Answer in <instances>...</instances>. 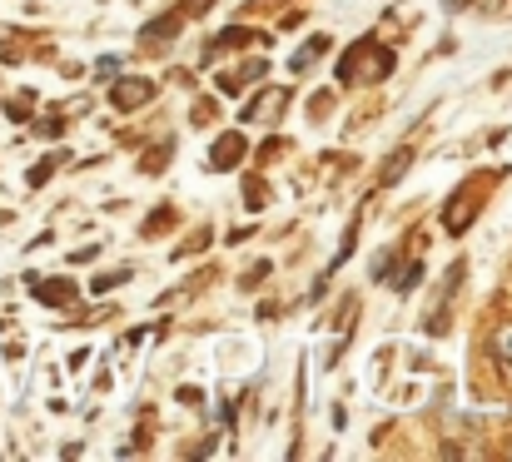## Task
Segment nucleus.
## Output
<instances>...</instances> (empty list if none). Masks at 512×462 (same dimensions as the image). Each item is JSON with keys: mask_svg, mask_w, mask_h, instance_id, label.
Returning a JSON list of instances; mask_svg holds the SVG:
<instances>
[{"mask_svg": "<svg viewBox=\"0 0 512 462\" xmlns=\"http://www.w3.org/2000/svg\"><path fill=\"white\" fill-rule=\"evenodd\" d=\"M393 70V50H383L373 35H363V40H353L348 50H343L339 60V80L343 85H363V80H383Z\"/></svg>", "mask_w": 512, "mask_h": 462, "instance_id": "f257e3e1", "label": "nucleus"}, {"mask_svg": "<svg viewBox=\"0 0 512 462\" xmlns=\"http://www.w3.org/2000/svg\"><path fill=\"white\" fill-rule=\"evenodd\" d=\"M150 100H155V85L140 80V75H125V80L110 85V105H115V110H140V105H150Z\"/></svg>", "mask_w": 512, "mask_h": 462, "instance_id": "f03ea898", "label": "nucleus"}, {"mask_svg": "<svg viewBox=\"0 0 512 462\" xmlns=\"http://www.w3.org/2000/svg\"><path fill=\"white\" fill-rule=\"evenodd\" d=\"M244 154H249L244 135H239V130H229V135H219V140H214V150H209V169H239V164H244Z\"/></svg>", "mask_w": 512, "mask_h": 462, "instance_id": "7ed1b4c3", "label": "nucleus"}, {"mask_svg": "<svg viewBox=\"0 0 512 462\" xmlns=\"http://www.w3.org/2000/svg\"><path fill=\"white\" fill-rule=\"evenodd\" d=\"M408 169H413V150L403 145V150H393L388 159H383V164H378V189H393V184H398Z\"/></svg>", "mask_w": 512, "mask_h": 462, "instance_id": "20e7f679", "label": "nucleus"}, {"mask_svg": "<svg viewBox=\"0 0 512 462\" xmlns=\"http://www.w3.org/2000/svg\"><path fill=\"white\" fill-rule=\"evenodd\" d=\"M35 299L45 308H70L75 304V284L70 279H45V284H35Z\"/></svg>", "mask_w": 512, "mask_h": 462, "instance_id": "39448f33", "label": "nucleus"}, {"mask_svg": "<svg viewBox=\"0 0 512 462\" xmlns=\"http://www.w3.org/2000/svg\"><path fill=\"white\" fill-rule=\"evenodd\" d=\"M184 25V10H170V15H160V20H150L145 30H150V40H170L174 30Z\"/></svg>", "mask_w": 512, "mask_h": 462, "instance_id": "423d86ee", "label": "nucleus"}, {"mask_svg": "<svg viewBox=\"0 0 512 462\" xmlns=\"http://www.w3.org/2000/svg\"><path fill=\"white\" fill-rule=\"evenodd\" d=\"M324 50H329V40H324V35H319V40H309V45H304V50L294 55V70H309V65H314V60H319Z\"/></svg>", "mask_w": 512, "mask_h": 462, "instance_id": "0eeeda50", "label": "nucleus"}, {"mask_svg": "<svg viewBox=\"0 0 512 462\" xmlns=\"http://www.w3.org/2000/svg\"><path fill=\"white\" fill-rule=\"evenodd\" d=\"M55 164H60V154H50V159H40V164L30 169V179H25V184H30V189H40V184H45V179L55 174Z\"/></svg>", "mask_w": 512, "mask_h": 462, "instance_id": "6e6552de", "label": "nucleus"}, {"mask_svg": "<svg viewBox=\"0 0 512 462\" xmlns=\"http://www.w3.org/2000/svg\"><path fill=\"white\" fill-rule=\"evenodd\" d=\"M244 204H249V209H264V204H269V189H264V179H249V184H244Z\"/></svg>", "mask_w": 512, "mask_h": 462, "instance_id": "1a4fd4ad", "label": "nucleus"}, {"mask_svg": "<svg viewBox=\"0 0 512 462\" xmlns=\"http://www.w3.org/2000/svg\"><path fill=\"white\" fill-rule=\"evenodd\" d=\"M493 348H498V358L512 368V323H503V328L493 333Z\"/></svg>", "mask_w": 512, "mask_h": 462, "instance_id": "9d476101", "label": "nucleus"}, {"mask_svg": "<svg viewBox=\"0 0 512 462\" xmlns=\"http://www.w3.org/2000/svg\"><path fill=\"white\" fill-rule=\"evenodd\" d=\"M120 284H130V269H115V274H100V279H95L90 289H95V294H105V289H120Z\"/></svg>", "mask_w": 512, "mask_h": 462, "instance_id": "9b49d317", "label": "nucleus"}, {"mask_svg": "<svg viewBox=\"0 0 512 462\" xmlns=\"http://www.w3.org/2000/svg\"><path fill=\"white\" fill-rule=\"evenodd\" d=\"M249 40H254V30H244V25H234V30H224V35H219L214 45H249Z\"/></svg>", "mask_w": 512, "mask_h": 462, "instance_id": "f8f14e48", "label": "nucleus"}, {"mask_svg": "<svg viewBox=\"0 0 512 462\" xmlns=\"http://www.w3.org/2000/svg\"><path fill=\"white\" fill-rule=\"evenodd\" d=\"M30 105H35V100H30V95H20V100H10V105H5V115H10V120H25V115H30Z\"/></svg>", "mask_w": 512, "mask_h": 462, "instance_id": "ddd939ff", "label": "nucleus"}, {"mask_svg": "<svg viewBox=\"0 0 512 462\" xmlns=\"http://www.w3.org/2000/svg\"><path fill=\"white\" fill-rule=\"evenodd\" d=\"M165 224H170V209H155V214H150V229H145V234H165Z\"/></svg>", "mask_w": 512, "mask_h": 462, "instance_id": "4468645a", "label": "nucleus"}, {"mask_svg": "<svg viewBox=\"0 0 512 462\" xmlns=\"http://www.w3.org/2000/svg\"><path fill=\"white\" fill-rule=\"evenodd\" d=\"M403 269H408V274H398V289H403V294H408V289H413V284H418V269H423V264H403Z\"/></svg>", "mask_w": 512, "mask_h": 462, "instance_id": "2eb2a0df", "label": "nucleus"}, {"mask_svg": "<svg viewBox=\"0 0 512 462\" xmlns=\"http://www.w3.org/2000/svg\"><path fill=\"white\" fill-rule=\"evenodd\" d=\"M95 70H100V75H115V70H120V55H105V60H100Z\"/></svg>", "mask_w": 512, "mask_h": 462, "instance_id": "dca6fc26", "label": "nucleus"}, {"mask_svg": "<svg viewBox=\"0 0 512 462\" xmlns=\"http://www.w3.org/2000/svg\"><path fill=\"white\" fill-rule=\"evenodd\" d=\"M448 5H468V0H448Z\"/></svg>", "mask_w": 512, "mask_h": 462, "instance_id": "f3484780", "label": "nucleus"}]
</instances>
